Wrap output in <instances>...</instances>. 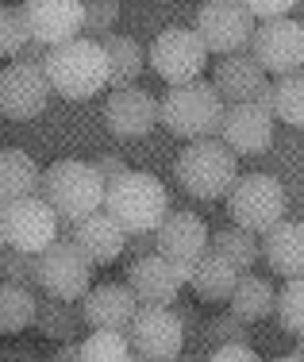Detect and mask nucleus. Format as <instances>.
I'll list each match as a JSON object with an SVG mask.
<instances>
[{"label":"nucleus","mask_w":304,"mask_h":362,"mask_svg":"<svg viewBox=\"0 0 304 362\" xmlns=\"http://www.w3.org/2000/svg\"><path fill=\"white\" fill-rule=\"evenodd\" d=\"M100 212L116 220L127 235H139V231H158V223L173 212V197L162 177L146 170H127L119 181L104 189Z\"/></svg>","instance_id":"obj_1"},{"label":"nucleus","mask_w":304,"mask_h":362,"mask_svg":"<svg viewBox=\"0 0 304 362\" xmlns=\"http://www.w3.org/2000/svg\"><path fill=\"white\" fill-rule=\"evenodd\" d=\"M39 197L47 209L62 223H81L85 216L100 212L104 204V185L93 170V162L81 158H58L54 166L42 170L39 177Z\"/></svg>","instance_id":"obj_2"},{"label":"nucleus","mask_w":304,"mask_h":362,"mask_svg":"<svg viewBox=\"0 0 304 362\" xmlns=\"http://www.w3.org/2000/svg\"><path fill=\"white\" fill-rule=\"evenodd\" d=\"M47 85L50 93H62L66 100H89L108 85V62H104L100 42L74 39L62 47L47 50Z\"/></svg>","instance_id":"obj_3"},{"label":"nucleus","mask_w":304,"mask_h":362,"mask_svg":"<svg viewBox=\"0 0 304 362\" xmlns=\"http://www.w3.org/2000/svg\"><path fill=\"white\" fill-rule=\"evenodd\" d=\"M223 100L216 97V89L208 81H189V85H173L166 89V97L158 100V124H166V132H173L177 139H216L223 119Z\"/></svg>","instance_id":"obj_4"},{"label":"nucleus","mask_w":304,"mask_h":362,"mask_svg":"<svg viewBox=\"0 0 304 362\" xmlns=\"http://www.w3.org/2000/svg\"><path fill=\"white\" fill-rule=\"evenodd\" d=\"M173 174L193 201H223L239 177V158L220 139H197L177 154Z\"/></svg>","instance_id":"obj_5"},{"label":"nucleus","mask_w":304,"mask_h":362,"mask_svg":"<svg viewBox=\"0 0 304 362\" xmlns=\"http://www.w3.org/2000/svg\"><path fill=\"white\" fill-rule=\"evenodd\" d=\"M228 212L235 228L250 231V235H266L289 212V189L281 185V177L258 174V170L255 174H239L228 193Z\"/></svg>","instance_id":"obj_6"},{"label":"nucleus","mask_w":304,"mask_h":362,"mask_svg":"<svg viewBox=\"0 0 304 362\" xmlns=\"http://www.w3.org/2000/svg\"><path fill=\"white\" fill-rule=\"evenodd\" d=\"M193 35L201 39L204 54H216V58L247 54V42L255 35V20H250L247 4H239V0H208V4L197 8Z\"/></svg>","instance_id":"obj_7"},{"label":"nucleus","mask_w":304,"mask_h":362,"mask_svg":"<svg viewBox=\"0 0 304 362\" xmlns=\"http://www.w3.org/2000/svg\"><path fill=\"white\" fill-rule=\"evenodd\" d=\"M0 239L8 251L42 255L50 243H58V216L47 209L42 197H23L0 209Z\"/></svg>","instance_id":"obj_8"},{"label":"nucleus","mask_w":304,"mask_h":362,"mask_svg":"<svg viewBox=\"0 0 304 362\" xmlns=\"http://www.w3.org/2000/svg\"><path fill=\"white\" fill-rule=\"evenodd\" d=\"M127 343L131 355L146 362H177L185 351V327L173 316V308H154V305H139L135 320L127 324Z\"/></svg>","instance_id":"obj_9"},{"label":"nucleus","mask_w":304,"mask_h":362,"mask_svg":"<svg viewBox=\"0 0 304 362\" xmlns=\"http://www.w3.org/2000/svg\"><path fill=\"white\" fill-rule=\"evenodd\" d=\"M146 58H151V70L170 85H189L204 74L208 54L201 47V39L193 35V28H166L154 35V42L146 47Z\"/></svg>","instance_id":"obj_10"},{"label":"nucleus","mask_w":304,"mask_h":362,"mask_svg":"<svg viewBox=\"0 0 304 362\" xmlns=\"http://www.w3.org/2000/svg\"><path fill=\"white\" fill-rule=\"evenodd\" d=\"M247 54L258 62V70H262V74H274V77L300 74V62H304V28L297 20L255 23V35H250V42H247Z\"/></svg>","instance_id":"obj_11"},{"label":"nucleus","mask_w":304,"mask_h":362,"mask_svg":"<svg viewBox=\"0 0 304 362\" xmlns=\"http://www.w3.org/2000/svg\"><path fill=\"white\" fill-rule=\"evenodd\" d=\"M89 289H93V266L85 262V255L74 243L58 239V243H50L39 255V293L42 297L77 305Z\"/></svg>","instance_id":"obj_12"},{"label":"nucleus","mask_w":304,"mask_h":362,"mask_svg":"<svg viewBox=\"0 0 304 362\" xmlns=\"http://www.w3.org/2000/svg\"><path fill=\"white\" fill-rule=\"evenodd\" d=\"M50 100V85L47 74L39 66H4L0 70V116L12 124H28V119L42 116Z\"/></svg>","instance_id":"obj_13"},{"label":"nucleus","mask_w":304,"mask_h":362,"mask_svg":"<svg viewBox=\"0 0 304 362\" xmlns=\"http://www.w3.org/2000/svg\"><path fill=\"white\" fill-rule=\"evenodd\" d=\"M216 139L228 146L235 158L239 154L242 158H262L274 146V119H270V112H262L258 105H228Z\"/></svg>","instance_id":"obj_14"},{"label":"nucleus","mask_w":304,"mask_h":362,"mask_svg":"<svg viewBox=\"0 0 304 362\" xmlns=\"http://www.w3.org/2000/svg\"><path fill=\"white\" fill-rule=\"evenodd\" d=\"M20 12L28 39L47 50L81 39V0H31L20 4Z\"/></svg>","instance_id":"obj_15"},{"label":"nucleus","mask_w":304,"mask_h":362,"mask_svg":"<svg viewBox=\"0 0 304 362\" xmlns=\"http://www.w3.org/2000/svg\"><path fill=\"white\" fill-rule=\"evenodd\" d=\"M204 251H208V223L189 209L170 212V216L158 223V231H154V255L166 258L170 266L193 270V262Z\"/></svg>","instance_id":"obj_16"},{"label":"nucleus","mask_w":304,"mask_h":362,"mask_svg":"<svg viewBox=\"0 0 304 362\" xmlns=\"http://www.w3.org/2000/svg\"><path fill=\"white\" fill-rule=\"evenodd\" d=\"M127 289L135 293L139 305H154V308H170L173 300L181 297V289L189 286V270L181 266H170L166 258L158 255H146V258H135L127 266Z\"/></svg>","instance_id":"obj_17"},{"label":"nucleus","mask_w":304,"mask_h":362,"mask_svg":"<svg viewBox=\"0 0 304 362\" xmlns=\"http://www.w3.org/2000/svg\"><path fill=\"white\" fill-rule=\"evenodd\" d=\"M104 124L119 139H143L158 124V97L146 93L143 85L131 89H112L108 105H104Z\"/></svg>","instance_id":"obj_18"},{"label":"nucleus","mask_w":304,"mask_h":362,"mask_svg":"<svg viewBox=\"0 0 304 362\" xmlns=\"http://www.w3.org/2000/svg\"><path fill=\"white\" fill-rule=\"evenodd\" d=\"M77 308H81L85 327H93V332H127V324H131L135 313H139V300L127 286L104 281V286H93L85 293V297L77 300Z\"/></svg>","instance_id":"obj_19"},{"label":"nucleus","mask_w":304,"mask_h":362,"mask_svg":"<svg viewBox=\"0 0 304 362\" xmlns=\"http://www.w3.org/2000/svg\"><path fill=\"white\" fill-rule=\"evenodd\" d=\"M216 97L223 105H255V97L266 89V74L258 70V62L250 54H231V58H216L212 66V81Z\"/></svg>","instance_id":"obj_20"},{"label":"nucleus","mask_w":304,"mask_h":362,"mask_svg":"<svg viewBox=\"0 0 304 362\" xmlns=\"http://www.w3.org/2000/svg\"><path fill=\"white\" fill-rule=\"evenodd\" d=\"M69 243H74L77 251L85 255V262L97 270V266H108V262H116V258L124 255L127 231L119 228L112 216L93 212V216H85L81 223H74V231H69Z\"/></svg>","instance_id":"obj_21"},{"label":"nucleus","mask_w":304,"mask_h":362,"mask_svg":"<svg viewBox=\"0 0 304 362\" xmlns=\"http://www.w3.org/2000/svg\"><path fill=\"white\" fill-rule=\"evenodd\" d=\"M258 251H262L266 266H270L277 278H285V281L300 278L304 274V228H300V220L285 216L277 228H270L262 235Z\"/></svg>","instance_id":"obj_22"},{"label":"nucleus","mask_w":304,"mask_h":362,"mask_svg":"<svg viewBox=\"0 0 304 362\" xmlns=\"http://www.w3.org/2000/svg\"><path fill=\"white\" fill-rule=\"evenodd\" d=\"M274 297H277V289L270 286V278H262V274H239L235 289L228 297V313L239 324L255 327L266 316H274Z\"/></svg>","instance_id":"obj_23"},{"label":"nucleus","mask_w":304,"mask_h":362,"mask_svg":"<svg viewBox=\"0 0 304 362\" xmlns=\"http://www.w3.org/2000/svg\"><path fill=\"white\" fill-rule=\"evenodd\" d=\"M100 50H104V62H108V85L112 89H131L139 77H143L146 47L135 35H119L116 31V35L100 39Z\"/></svg>","instance_id":"obj_24"},{"label":"nucleus","mask_w":304,"mask_h":362,"mask_svg":"<svg viewBox=\"0 0 304 362\" xmlns=\"http://www.w3.org/2000/svg\"><path fill=\"white\" fill-rule=\"evenodd\" d=\"M39 177L42 170L28 151H16V146L0 151V209L23 197H39Z\"/></svg>","instance_id":"obj_25"},{"label":"nucleus","mask_w":304,"mask_h":362,"mask_svg":"<svg viewBox=\"0 0 304 362\" xmlns=\"http://www.w3.org/2000/svg\"><path fill=\"white\" fill-rule=\"evenodd\" d=\"M235 281H239V274L231 270V266L223 262L216 251H204L193 262V270H189V289H193V297L197 300H208V305L228 300L231 289H235Z\"/></svg>","instance_id":"obj_26"},{"label":"nucleus","mask_w":304,"mask_h":362,"mask_svg":"<svg viewBox=\"0 0 304 362\" xmlns=\"http://www.w3.org/2000/svg\"><path fill=\"white\" fill-rule=\"evenodd\" d=\"M31 327L42 335V339L77 343V335L85 332V320H81V308L77 305H66V300H54V297H39Z\"/></svg>","instance_id":"obj_27"},{"label":"nucleus","mask_w":304,"mask_h":362,"mask_svg":"<svg viewBox=\"0 0 304 362\" xmlns=\"http://www.w3.org/2000/svg\"><path fill=\"white\" fill-rule=\"evenodd\" d=\"M208 251H216L235 274H255L258 255H262L258 251V235L235 228V223H223L220 231H208Z\"/></svg>","instance_id":"obj_28"},{"label":"nucleus","mask_w":304,"mask_h":362,"mask_svg":"<svg viewBox=\"0 0 304 362\" xmlns=\"http://www.w3.org/2000/svg\"><path fill=\"white\" fill-rule=\"evenodd\" d=\"M270 119H281L285 127L300 132L304 124V77L300 74L270 81Z\"/></svg>","instance_id":"obj_29"},{"label":"nucleus","mask_w":304,"mask_h":362,"mask_svg":"<svg viewBox=\"0 0 304 362\" xmlns=\"http://www.w3.org/2000/svg\"><path fill=\"white\" fill-rule=\"evenodd\" d=\"M39 293L20 286H0V335H20L35 324Z\"/></svg>","instance_id":"obj_30"},{"label":"nucleus","mask_w":304,"mask_h":362,"mask_svg":"<svg viewBox=\"0 0 304 362\" xmlns=\"http://www.w3.org/2000/svg\"><path fill=\"white\" fill-rule=\"evenodd\" d=\"M274 316L285 335L300 339V332H304V281L300 278L285 281V289L274 297Z\"/></svg>","instance_id":"obj_31"},{"label":"nucleus","mask_w":304,"mask_h":362,"mask_svg":"<svg viewBox=\"0 0 304 362\" xmlns=\"http://www.w3.org/2000/svg\"><path fill=\"white\" fill-rule=\"evenodd\" d=\"M81 362H131V343L124 332H93L85 343H77Z\"/></svg>","instance_id":"obj_32"},{"label":"nucleus","mask_w":304,"mask_h":362,"mask_svg":"<svg viewBox=\"0 0 304 362\" xmlns=\"http://www.w3.org/2000/svg\"><path fill=\"white\" fill-rule=\"evenodd\" d=\"M0 286H20L39 293V255H20L0 247Z\"/></svg>","instance_id":"obj_33"},{"label":"nucleus","mask_w":304,"mask_h":362,"mask_svg":"<svg viewBox=\"0 0 304 362\" xmlns=\"http://www.w3.org/2000/svg\"><path fill=\"white\" fill-rule=\"evenodd\" d=\"M116 23H119L116 0H89V4H81V39L100 42V39L116 35Z\"/></svg>","instance_id":"obj_34"},{"label":"nucleus","mask_w":304,"mask_h":362,"mask_svg":"<svg viewBox=\"0 0 304 362\" xmlns=\"http://www.w3.org/2000/svg\"><path fill=\"white\" fill-rule=\"evenodd\" d=\"M201 339L216 351V347H228V343H250L255 339V327L239 324L231 313H223V316H212V320L201 324ZM250 347H255V343H250Z\"/></svg>","instance_id":"obj_35"},{"label":"nucleus","mask_w":304,"mask_h":362,"mask_svg":"<svg viewBox=\"0 0 304 362\" xmlns=\"http://www.w3.org/2000/svg\"><path fill=\"white\" fill-rule=\"evenodd\" d=\"M28 42V28H23V12L12 4H0V58H16Z\"/></svg>","instance_id":"obj_36"},{"label":"nucleus","mask_w":304,"mask_h":362,"mask_svg":"<svg viewBox=\"0 0 304 362\" xmlns=\"http://www.w3.org/2000/svg\"><path fill=\"white\" fill-rule=\"evenodd\" d=\"M247 12H250V20H262V23H270V20H289L293 12H297V4H285V0H250L247 4Z\"/></svg>","instance_id":"obj_37"},{"label":"nucleus","mask_w":304,"mask_h":362,"mask_svg":"<svg viewBox=\"0 0 304 362\" xmlns=\"http://www.w3.org/2000/svg\"><path fill=\"white\" fill-rule=\"evenodd\" d=\"M93 170H97V177H100V185H104V189H108V185H112V181H119V177H124V174H127V170H131V166H127V162H124V158H119V154H100V158H97V162H93Z\"/></svg>","instance_id":"obj_38"},{"label":"nucleus","mask_w":304,"mask_h":362,"mask_svg":"<svg viewBox=\"0 0 304 362\" xmlns=\"http://www.w3.org/2000/svg\"><path fill=\"white\" fill-rule=\"evenodd\" d=\"M204 362H262V358L250 343H228V347H216Z\"/></svg>","instance_id":"obj_39"},{"label":"nucleus","mask_w":304,"mask_h":362,"mask_svg":"<svg viewBox=\"0 0 304 362\" xmlns=\"http://www.w3.org/2000/svg\"><path fill=\"white\" fill-rule=\"evenodd\" d=\"M124 255L131 258H146V255H154V231H139V235H127V243H124Z\"/></svg>","instance_id":"obj_40"},{"label":"nucleus","mask_w":304,"mask_h":362,"mask_svg":"<svg viewBox=\"0 0 304 362\" xmlns=\"http://www.w3.org/2000/svg\"><path fill=\"white\" fill-rule=\"evenodd\" d=\"M12 62H20V66H39V70H42V66H47V47H39V42L28 39V42H23V50L12 58Z\"/></svg>","instance_id":"obj_41"},{"label":"nucleus","mask_w":304,"mask_h":362,"mask_svg":"<svg viewBox=\"0 0 304 362\" xmlns=\"http://www.w3.org/2000/svg\"><path fill=\"white\" fill-rule=\"evenodd\" d=\"M0 362H39L31 347H4L0 351Z\"/></svg>","instance_id":"obj_42"},{"label":"nucleus","mask_w":304,"mask_h":362,"mask_svg":"<svg viewBox=\"0 0 304 362\" xmlns=\"http://www.w3.org/2000/svg\"><path fill=\"white\" fill-rule=\"evenodd\" d=\"M50 362H81V351H77V343H58Z\"/></svg>","instance_id":"obj_43"},{"label":"nucleus","mask_w":304,"mask_h":362,"mask_svg":"<svg viewBox=\"0 0 304 362\" xmlns=\"http://www.w3.org/2000/svg\"><path fill=\"white\" fill-rule=\"evenodd\" d=\"M274 362H300V351H293V355H281V358H274Z\"/></svg>","instance_id":"obj_44"},{"label":"nucleus","mask_w":304,"mask_h":362,"mask_svg":"<svg viewBox=\"0 0 304 362\" xmlns=\"http://www.w3.org/2000/svg\"><path fill=\"white\" fill-rule=\"evenodd\" d=\"M177 362H204V358H177Z\"/></svg>","instance_id":"obj_45"},{"label":"nucleus","mask_w":304,"mask_h":362,"mask_svg":"<svg viewBox=\"0 0 304 362\" xmlns=\"http://www.w3.org/2000/svg\"><path fill=\"white\" fill-rule=\"evenodd\" d=\"M131 362H146V358H131Z\"/></svg>","instance_id":"obj_46"},{"label":"nucleus","mask_w":304,"mask_h":362,"mask_svg":"<svg viewBox=\"0 0 304 362\" xmlns=\"http://www.w3.org/2000/svg\"><path fill=\"white\" fill-rule=\"evenodd\" d=\"M0 247H4V239H0Z\"/></svg>","instance_id":"obj_47"}]
</instances>
